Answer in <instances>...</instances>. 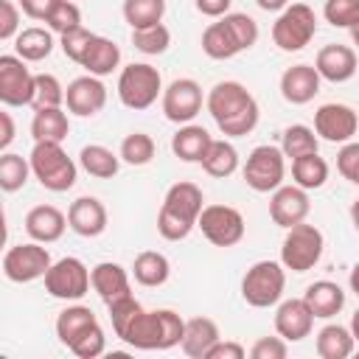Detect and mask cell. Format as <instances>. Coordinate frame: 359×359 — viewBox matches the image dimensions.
I'll use <instances>...</instances> for the list:
<instances>
[{"mask_svg": "<svg viewBox=\"0 0 359 359\" xmlns=\"http://www.w3.org/2000/svg\"><path fill=\"white\" fill-rule=\"evenodd\" d=\"M205 107H208L213 123L219 126V132L224 137L250 135L258 126V118H261L255 95L241 81H233V79L216 81L205 95Z\"/></svg>", "mask_w": 359, "mask_h": 359, "instance_id": "6da1fadb", "label": "cell"}, {"mask_svg": "<svg viewBox=\"0 0 359 359\" xmlns=\"http://www.w3.org/2000/svg\"><path fill=\"white\" fill-rule=\"evenodd\" d=\"M185 334V320L174 309H154V311H140L121 342L137 351H168L182 342Z\"/></svg>", "mask_w": 359, "mask_h": 359, "instance_id": "7a4b0ae2", "label": "cell"}, {"mask_svg": "<svg viewBox=\"0 0 359 359\" xmlns=\"http://www.w3.org/2000/svg\"><path fill=\"white\" fill-rule=\"evenodd\" d=\"M28 160H31L34 180L45 191L62 194V191H70L76 185L79 165L62 149V143H56V140H36L34 149H31V154H28Z\"/></svg>", "mask_w": 359, "mask_h": 359, "instance_id": "3957f363", "label": "cell"}, {"mask_svg": "<svg viewBox=\"0 0 359 359\" xmlns=\"http://www.w3.org/2000/svg\"><path fill=\"white\" fill-rule=\"evenodd\" d=\"M118 101L126 109L143 112L151 104H157V98H163V76L154 65L149 62H132L126 67H121L118 73Z\"/></svg>", "mask_w": 359, "mask_h": 359, "instance_id": "277c9868", "label": "cell"}, {"mask_svg": "<svg viewBox=\"0 0 359 359\" xmlns=\"http://www.w3.org/2000/svg\"><path fill=\"white\" fill-rule=\"evenodd\" d=\"M286 289V266L280 261H255L241 278V297L252 309L278 306Z\"/></svg>", "mask_w": 359, "mask_h": 359, "instance_id": "5b68a950", "label": "cell"}, {"mask_svg": "<svg viewBox=\"0 0 359 359\" xmlns=\"http://www.w3.org/2000/svg\"><path fill=\"white\" fill-rule=\"evenodd\" d=\"M323 250H325V238H323V230L309 224V222H300L294 227L286 230L283 236V244H280V264L297 275L314 269L323 258Z\"/></svg>", "mask_w": 359, "mask_h": 359, "instance_id": "8992f818", "label": "cell"}, {"mask_svg": "<svg viewBox=\"0 0 359 359\" xmlns=\"http://www.w3.org/2000/svg\"><path fill=\"white\" fill-rule=\"evenodd\" d=\"M317 34V14L306 3H289L283 11H278V20L272 22V42L283 53L303 50Z\"/></svg>", "mask_w": 359, "mask_h": 359, "instance_id": "52a82bcc", "label": "cell"}, {"mask_svg": "<svg viewBox=\"0 0 359 359\" xmlns=\"http://www.w3.org/2000/svg\"><path fill=\"white\" fill-rule=\"evenodd\" d=\"M241 177L258 194H269V191L280 188L283 185V177H286V154H283V149L280 146H272V143L255 146L247 154V163L241 168Z\"/></svg>", "mask_w": 359, "mask_h": 359, "instance_id": "ba28073f", "label": "cell"}, {"mask_svg": "<svg viewBox=\"0 0 359 359\" xmlns=\"http://www.w3.org/2000/svg\"><path fill=\"white\" fill-rule=\"evenodd\" d=\"M45 292L56 300H81L90 286H93V278H90V269L81 258H59L50 264V269L45 272Z\"/></svg>", "mask_w": 359, "mask_h": 359, "instance_id": "9c48e42d", "label": "cell"}, {"mask_svg": "<svg viewBox=\"0 0 359 359\" xmlns=\"http://www.w3.org/2000/svg\"><path fill=\"white\" fill-rule=\"evenodd\" d=\"M50 252L45 244L39 241H25V244H14L6 250L3 255V275L11 283H31L36 278H45V272L50 269Z\"/></svg>", "mask_w": 359, "mask_h": 359, "instance_id": "30bf717a", "label": "cell"}, {"mask_svg": "<svg viewBox=\"0 0 359 359\" xmlns=\"http://www.w3.org/2000/svg\"><path fill=\"white\" fill-rule=\"evenodd\" d=\"M196 227L213 247H236L244 238V216L233 205H205Z\"/></svg>", "mask_w": 359, "mask_h": 359, "instance_id": "8fae6325", "label": "cell"}, {"mask_svg": "<svg viewBox=\"0 0 359 359\" xmlns=\"http://www.w3.org/2000/svg\"><path fill=\"white\" fill-rule=\"evenodd\" d=\"M36 73L28 70V62L17 53L0 56V101L6 107H31Z\"/></svg>", "mask_w": 359, "mask_h": 359, "instance_id": "7c38bea8", "label": "cell"}, {"mask_svg": "<svg viewBox=\"0 0 359 359\" xmlns=\"http://www.w3.org/2000/svg\"><path fill=\"white\" fill-rule=\"evenodd\" d=\"M202 104H205V95H202V87L196 79H174L163 90V98H160L163 115L180 126L191 123L202 112Z\"/></svg>", "mask_w": 359, "mask_h": 359, "instance_id": "4fadbf2b", "label": "cell"}, {"mask_svg": "<svg viewBox=\"0 0 359 359\" xmlns=\"http://www.w3.org/2000/svg\"><path fill=\"white\" fill-rule=\"evenodd\" d=\"M356 129H359V115L348 104L328 101L320 104L314 112V132L328 143H348L356 135Z\"/></svg>", "mask_w": 359, "mask_h": 359, "instance_id": "5bb4252c", "label": "cell"}, {"mask_svg": "<svg viewBox=\"0 0 359 359\" xmlns=\"http://www.w3.org/2000/svg\"><path fill=\"white\" fill-rule=\"evenodd\" d=\"M107 104V87L98 76H79L65 87V107L70 115L79 118H93L104 109Z\"/></svg>", "mask_w": 359, "mask_h": 359, "instance_id": "9a60e30c", "label": "cell"}, {"mask_svg": "<svg viewBox=\"0 0 359 359\" xmlns=\"http://www.w3.org/2000/svg\"><path fill=\"white\" fill-rule=\"evenodd\" d=\"M309 210H311L309 191L300 188V185H294V182L275 188L272 196H269V216H272V222H275L278 227H283V230H289V227L306 222Z\"/></svg>", "mask_w": 359, "mask_h": 359, "instance_id": "2e32d148", "label": "cell"}, {"mask_svg": "<svg viewBox=\"0 0 359 359\" xmlns=\"http://www.w3.org/2000/svg\"><path fill=\"white\" fill-rule=\"evenodd\" d=\"M314 314L309 309V303L303 297H289L280 300L275 309V331L286 339V342H300L311 334L314 328Z\"/></svg>", "mask_w": 359, "mask_h": 359, "instance_id": "e0dca14e", "label": "cell"}, {"mask_svg": "<svg viewBox=\"0 0 359 359\" xmlns=\"http://www.w3.org/2000/svg\"><path fill=\"white\" fill-rule=\"evenodd\" d=\"M107 208L98 196H79L67 208V224L81 238H95L107 230Z\"/></svg>", "mask_w": 359, "mask_h": 359, "instance_id": "ac0fdd59", "label": "cell"}, {"mask_svg": "<svg viewBox=\"0 0 359 359\" xmlns=\"http://www.w3.org/2000/svg\"><path fill=\"white\" fill-rule=\"evenodd\" d=\"M314 67H317L320 79H325L331 84H342V81L356 76V50L351 45L331 42V45L317 50Z\"/></svg>", "mask_w": 359, "mask_h": 359, "instance_id": "d6986e66", "label": "cell"}, {"mask_svg": "<svg viewBox=\"0 0 359 359\" xmlns=\"http://www.w3.org/2000/svg\"><path fill=\"white\" fill-rule=\"evenodd\" d=\"M320 73L314 65H292L280 73V95L283 101L303 107L309 101H314V95L320 93Z\"/></svg>", "mask_w": 359, "mask_h": 359, "instance_id": "ffe728a7", "label": "cell"}, {"mask_svg": "<svg viewBox=\"0 0 359 359\" xmlns=\"http://www.w3.org/2000/svg\"><path fill=\"white\" fill-rule=\"evenodd\" d=\"M67 216L56 205H34L25 213V233L39 244H53L67 230Z\"/></svg>", "mask_w": 359, "mask_h": 359, "instance_id": "44dd1931", "label": "cell"}, {"mask_svg": "<svg viewBox=\"0 0 359 359\" xmlns=\"http://www.w3.org/2000/svg\"><path fill=\"white\" fill-rule=\"evenodd\" d=\"M90 278H93V289L95 294L109 306L126 294H132V283H129V272L115 264V261H101L90 269Z\"/></svg>", "mask_w": 359, "mask_h": 359, "instance_id": "7402d4cb", "label": "cell"}, {"mask_svg": "<svg viewBox=\"0 0 359 359\" xmlns=\"http://www.w3.org/2000/svg\"><path fill=\"white\" fill-rule=\"evenodd\" d=\"M303 300L317 320H331L345 309V289L334 280H314L306 286Z\"/></svg>", "mask_w": 359, "mask_h": 359, "instance_id": "603a6c76", "label": "cell"}, {"mask_svg": "<svg viewBox=\"0 0 359 359\" xmlns=\"http://www.w3.org/2000/svg\"><path fill=\"white\" fill-rule=\"evenodd\" d=\"M219 339H222V334H219L216 320H210V317H191V320H185V334H182L180 348L191 359H205L208 351Z\"/></svg>", "mask_w": 359, "mask_h": 359, "instance_id": "cb8c5ba5", "label": "cell"}, {"mask_svg": "<svg viewBox=\"0 0 359 359\" xmlns=\"http://www.w3.org/2000/svg\"><path fill=\"white\" fill-rule=\"evenodd\" d=\"M210 143H213V137H210V132L205 126H199V123H182L174 132V137H171V151L182 163H202V157L210 149Z\"/></svg>", "mask_w": 359, "mask_h": 359, "instance_id": "d4e9b609", "label": "cell"}, {"mask_svg": "<svg viewBox=\"0 0 359 359\" xmlns=\"http://www.w3.org/2000/svg\"><path fill=\"white\" fill-rule=\"evenodd\" d=\"M160 208H165V210H171V213H177V216H182V219L196 224V219H199V213L205 208L202 188L194 185V182H174L165 191V199H163Z\"/></svg>", "mask_w": 359, "mask_h": 359, "instance_id": "484cf974", "label": "cell"}, {"mask_svg": "<svg viewBox=\"0 0 359 359\" xmlns=\"http://www.w3.org/2000/svg\"><path fill=\"white\" fill-rule=\"evenodd\" d=\"M314 348H317V356L320 359H348L356 351V339H353V334H351L348 325L328 323V325H323L317 331Z\"/></svg>", "mask_w": 359, "mask_h": 359, "instance_id": "4316f807", "label": "cell"}, {"mask_svg": "<svg viewBox=\"0 0 359 359\" xmlns=\"http://www.w3.org/2000/svg\"><path fill=\"white\" fill-rule=\"evenodd\" d=\"M95 323H98V317H95V311H93L90 306L73 303V306H67V309L59 311V317H56V337H59V342H62L65 348H70V345H73L84 331H90Z\"/></svg>", "mask_w": 359, "mask_h": 359, "instance_id": "83f0119b", "label": "cell"}, {"mask_svg": "<svg viewBox=\"0 0 359 359\" xmlns=\"http://www.w3.org/2000/svg\"><path fill=\"white\" fill-rule=\"evenodd\" d=\"M81 67L90 76L104 79V76H109L112 70L121 67V48L112 39L95 34L93 42H90V48H87V53H84V59H81Z\"/></svg>", "mask_w": 359, "mask_h": 359, "instance_id": "f1b7e54d", "label": "cell"}, {"mask_svg": "<svg viewBox=\"0 0 359 359\" xmlns=\"http://www.w3.org/2000/svg\"><path fill=\"white\" fill-rule=\"evenodd\" d=\"M70 135V118L65 112V107H48V109H34L31 118V137L36 140H56L65 143V137Z\"/></svg>", "mask_w": 359, "mask_h": 359, "instance_id": "f546056e", "label": "cell"}, {"mask_svg": "<svg viewBox=\"0 0 359 359\" xmlns=\"http://www.w3.org/2000/svg\"><path fill=\"white\" fill-rule=\"evenodd\" d=\"M121 163H123L121 154H115L112 149H107V146H101V143L81 146V151H79V165H81L90 177H95V180H112V177L118 174Z\"/></svg>", "mask_w": 359, "mask_h": 359, "instance_id": "4dcf8cb0", "label": "cell"}, {"mask_svg": "<svg viewBox=\"0 0 359 359\" xmlns=\"http://www.w3.org/2000/svg\"><path fill=\"white\" fill-rule=\"evenodd\" d=\"M50 50H53V31L50 28L31 25L14 36V53L25 62H42L50 56Z\"/></svg>", "mask_w": 359, "mask_h": 359, "instance_id": "1f68e13d", "label": "cell"}, {"mask_svg": "<svg viewBox=\"0 0 359 359\" xmlns=\"http://www.w3.org/2000/svg\"><path fill=\"white\" fill-rule=\"evenodd\" d=\"M168 275H171V264H168V258H165L163 252H157V250H143V252L135 258V264H132V278H135L140 286H149V289L163 286V283L168 280Z\"/></svg>", "mask_w": 359, "mask_h": 359, "instance_id": "d6a6232c", "label": "cell"}, {"mask_svg": "<svg viewBox=\"0 0 359 359\" xmlns=\"http://www.w3.org/2000/svg\"><path fill=\"white\" fill-rule=\"evenodd\" d=\"M202 53L208 59H216V62H224V59H233V56L241 53L238 42L233 39V34H230V28L224 25L222 17L202 31Z\"/></svg>", "mask_w": 359, "mask_h": 359, "instance_id": "836d02e7", "label": "cell"}, {"mask_svg": "<svg viewBox=\"0 0 359 359\" xmlns=\"http://www.w3.org/2000/svg\"><path fill=\"white\" fill-rule=\"evenodd\" d=\"M199 165L205 168V174H210L216 180H227V177H233L238 171V151L227 137L213 140Z\"/></svg>", "mask_w": 359, "mask_h": 359, "instance_id": "e575fe53", "label": "cell"}, {"mask_svg": "<svg viewBox=\"0 0 359 359\" xmlns=\"http://www.w3.org/2000/svg\"><path fill=\"white\" fill-rule=\"evenodd\" d=\"M328 163L325 157H320V151H311V154H303V157H294L292 160V182L306 188V191H317L325 185L328 180Z\"/></svg>", "mask_w": 359, "mask_h": 359, "instance_id": "d590c367", "label": "cell"}, {"mask_svg": "<svg viewBox=\"0 0 359 359\" xmlns=\"http://www.w3.org/2000/svg\"><path fill=\"white\" fill-rule=\"evenodd\" d=\"M28 177H34L28 157L14 154V151H3L0 154V188L6 194H14V191L25 188Z\"/></svg>", "mask_w": 359, "mask_h": 359, "instance_id": "8d00e7d4", "label": "cell"}, {"mask_svg": "<svg viewBox=\"0 0 359 359\" xmlns=\"http://www.w3.org/2000/svg\"><path fill=\"white\" fill-rule=\"evenodd\" d=\"M280 149H283V154H286L289 160H294V157H303V154L317 151V149H320V137H317V132H314L311 126H306V123H292V126H286L283 135H280Z\"/></svg>", "mask_w": 359, "mask_h": 359, "instance_id": "74e56055", "label": "cell"}, {"mask_svg": "<svg viewBox=\"0 0 359 359\" xmlns=\"http://www.w3.org/2000/svg\"><path fill=\"white\" fill-rule=\"evenodd\" d=\"M121 11H123V20L129 22L132 31L135 28H149V25L163 22L165 0H123Z\"/></svg>", "mask_w": 359, "mask_h": 359, "instance_id": "f35d334b", "label": "cell"}, {"mask_svg": "<svg viewBox=\"0 0 359 359\" xmlns=\"http://www.w3.org/2000/svg\"><path fill=\"white\" fill-rule=\"evenodd\" d=\"M154 151H157L154 137L146 135V132H132V135H126V137L121 140V149H118V154H121V160H123L126 165H149V163L154 160Z\"/></svg>", "mask_w": 359, "mask_h": 359, "instance_id": "ab89813d", "label": "cell"}, {"mask_svg": "<svg viewBox=\"0 0 359 359\" xmlns=\"http://www.w3.org/2000/svg\"><path fill=\"white\" fill-rule=\"evenodd\" d=\"M132 45H135V50H140L146 56H160L171 45V31L163 22L149 25V28H135L132 31Z\"/></svg>", "mask_w": 359, "mask_h": 359, "instance_id": "60d3db41", "label": "cell"}, {"mask_svg": "<svg viewBox=\"0 0 359 359\" xmlns=\"http://www.w3.org/2000/svg\"><path fill=\"white\" fill-rule=\"evenodd\" d=\"M48 107H65V87L53 73H36L31 109H48Z\"/></svg>", "mask_w": 359, "mask_h": 359, "instance_id": "b9f144b4", "label": "cell"}, {"mask_svg": "<svg viewBox=\"0 0 359 359\" xmlns=\"http://www.w3.org/2000/svg\"><path fill=\"white\" fill-rule=\"evenodd\" d=\"M224 20V25L230 28V34H233V39L238 42V48L241 50H250L255 42H258V22L250 17V14H244V11H230V14H224L222 17Z\"/></svg>", "mask_w": 359, "mask_h": 359, "instance_id": "7bdbcfd3", "label": "cell"}, {"mask_svg": "<svg viewBox=\"0 0 359 359\" xmlns=\"http://www.w3.org/2000/svg\"><path fill=\"white\" fill-rule=\"evenodd\" d=\"M107 309H109V323H112V331H115V337H118V339L126 334V328L132 325V320L143 311V306L135 300V294H126V297H121V300L109 303Z\"/></svg>", "mask_w": 359, "mask_h": 359, "instance_id": "ee69618b", "label": "cell"}, {"mask_svg": "<svg viewBox=\"0 0 359 359\" xmlns=\"http://www.w3.org/2000/svg\"><path fill=\"white\" fill-rule=\"evenodd\" d=\"M323 17L334 28H351L359 20V0H325Z\"/></svg>", "mask_w": 359, "mask_h": 359, "instance_id": "f6af8a7d", "label": "cell"}, {"mask_svg": "<svg viewBox=\"0 0 359 359\" xmlns=\"http://www.w3.org/2000/svg\"><path fill=\"white\" fill-rule=\"evenodd\" d=\"M48 28L53 34H67L73 28H81V8L73 0H59V6L53 8V14L48 17Z\"/></svg>", "mask_w": 359, "mask_h": 359, "instance_id": "bcb514c9", "label": "cell"}, {"mask_svg": "<svg viewBox=\"0 0 359 359\" xmlns=\"http://www.w3.org/2000/svg\"><path fill=\"white\" fill-rule=\"evenodd\" d=\"M194 227H196L194 222H188V219H182V216H177V213H171L165 208H160V213H157V233L165 241H182V238L191 236Z\"/></svg>", "mask_w": 359, "mask_h": 359, "instance_id": "7dc6e473", "label": "cell"}, {"mask_svg": "<svg viewBox=\"0 0 359 359\" xmlns=\"http://www.w3.org/2000/svg\"><path fill=\"white\" fill-rule=\"evenodd\" d=\"M70 353H76L79 359H95V356H101L104 351H107V337H104V328L95 323L90 331H84L70 348H67Z\"/></svg>", "mask_w": 359, "mask_h": 359, "instance_id": "c3c4849f", "label": "cell"}, {"mask_svg": "<svg viewBox=\"0 0 359 359\" xmlns=\"http://www.w3.org/2000/svg\"><path fill=\"white\" fill-rule=\"evenodd\" d=\"M93 31H87L84 25L81 28H73V31H67V34H62L59 36V48H62V53L70 59V62H76V65H81V59H84V53H87V48H90V42H93Z\"/></svg>", "mask_w": 359, "mask_h": 359, "instance_id": "681fc988", "label": "cell"}, {"mask_svg": "<svg viewBox=\"0 0 359 359\" xmlns=\"http://www.w3.org/2000/svg\"><path fill=\"white\" fill-rule=\"evenodd\" d=\"M337 171L342 180H348L351 185L359 188V143H353V140L342 143V149L337 151Z\"/></svg>", "mask_w": 359, "mask_h": 359, "instance_id": "f907efd6", "label": "cell"}, {"mask_svg": "<svg viewBox=\"0 0 359 359\" xmlns=\"http://www.w3.org/2000/svg\"><path fill=\"white\" fill-rule=\"evenodd\" d=\"M286 353H289V342L280 334L278 337H261L250 348L252 359H286Z\"/></svg>", "mask_w": 359, "mask_h": 359, "instance_id": "816d5d0a", "label": "cell"}, {"mask_svg": "<svg viewBox=\"0 0 359 359\" xmlns=\"http://www.w3.org/2000/svg\"><path fill=\"white\" fill-rule=\"evenodd\" d=\"M20 14H22L20 3H14V0H0V39H3V42L14 39V36L20 34Z\"/></svg>", "mask_w": 359, "mask_h": 359, "instance_id": "f5cc1de1", "label": "cell"}, {"mask_svg": "<svg viewBox=\"0 0 359 359\" xmlns=\"http://www.w3.org/2000/svg\"><path fill=\"white\" fill-rule=\"evenodd\" d=\"M22 14L36 20V22H48V17L53 14V8L59 6V0H17Z\"/></svg>", "mask_w": 359, "mask_h": 359, "instance_id": "db71d44e", "label": "cell"}, {"mask_svg": "<svg viewBox=\"0 0 359 359\" xmlns=\"http://www.w3.org/2000/svg\"><path fill=\"white\" fill-rule=\"evenodd\" d=\"M247 356V348L241 342H233V339H219L205 359H244Z\"/></svg>", "mask_w": 359, "mask_h": 359, "instance_id": "11a10c76", "label": "cell"}, {"mask_svg": "<svg viewBox=\"0 0 359 359\" xmlns=\"http://www.w3.org/2000/svg\"><path fill=\"white\" fill-rule=\"evenodd\" d=\"M194 6H196V11H199V14L219 20V17L230 14V6H233V0H194Z\"/></svg>", "mask_w": 359, "mask_h": 359, "instance_id": "9f6ffc18", "label": "cell"}, {"mask_svg": "<svg viewBox=\"0 0 359 359\" xmlns=\"http://www.w3.org/2000/svg\"><path fill=\"white\" fill-rule=\"evenodd\" d=\"M0 123H3V132H0V151H8V146L14 143V135H17V129H14V118H11L8 109L0 112Z\"/></svg>", "mask_w": 359, "mask_h": 359, "instance_id": "6f0895ef", "label": "cell"}, {"mask_svg": "<svg viewBox=\"0 0 359 359\" xmlns=\"http://www.w3.org/2000/svg\"><path fill=\"white\" fill-rule=\"evenodd\" d=\"M255 6L261 11H283L289 6V0H255Z\"/></svg>", "mask_w": 359, "mask_h": 359, "instance_id": "680465c9", "label": "cell"}, {"mask_svg": "<svg viewBox=\"0 0 359 359\" xmlns=\"http://www.w3.org/2000/svg\"><path fill=\"white\" fill-rule=\"evenodd\" d=\"M348 283H351V292L359 294V261L353 264V269H351V275H348Z\"/></svg>", "mask_w": 359, "mask_h": 359, "instance_id": "91938a15", "label": "cell"}, {"mask_svg": "<svg viewBox=\"0 0 359 359\" xmlns=\"http://www.w3.org/2000/svg\"><path fill=\"white\" fill-rule=\"evenodd\" d=\"M351 224L356 227V233H359V199H353L351 202Z\"/></svg>", "mask_w": 359, "mask_h": 359, "instance_id": "94428289", "label": "cell"}, {"mask_svg": "<svg viewBox=\"0 0 359 359\" xmlns=\"http://www.w3.org/2000/svg\"><path fill=\"white\" fill-rule=\"evenodd\" d=\"M348 328H351V334H353V339L359 342V309L353 311V317H351V325H348Z\"/></svg>", "mask_w": 359, "mask_h": 359, "instance_id": "6125c7cd", "label": "cell"}, {"mask_svg": "<svg viewBox=\"0 0 359 359\" xmlns=\"http://www.w3.org/2000/svg\"><path fill=\"white\" fill-rule=\"evenodd\" d=\"M348 31H351V39H353V45L359 48V20H356V22H353V25H351Z\"/></svg>", "mask_w": 359, "mask_h": 359, "instance_id": "be15d7a7", "label": "cell"}]
</instances>
